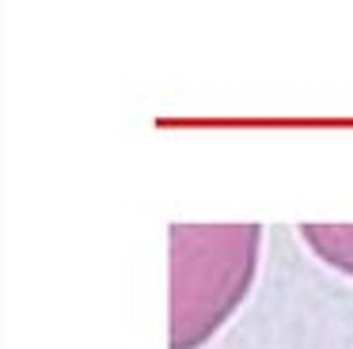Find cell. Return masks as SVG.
I'll use <instances>...</instances> for the list:
<instances>
[{"label": "cell", "mask_w": 353, "mask_h": 349, "mask_svg": "<svg viewBox=\"0 0 353 349\" xmlns=\"http://www.w3.org/2000/svg\"><path fill=\"white\" fill-rule=\"evenodd\" d=\"M259 224L171 228V349H198L239 308L259 270Z\"/></svg>", "instance_id": "1"}, {"label": "cell", "mask_w": 353, "mask_h": 349, "mask_svg": "<svg viewBox=\"0 0 353 349\" xmlns=\"http://www.w3.org/2000/svg\"><path fill=\"white\" fill-rule=\"evenodd\" d=\"M300 239L327 266L353 277V224H300Z\"/></svg>", "instance_id": "2"}]
</instances>
